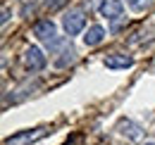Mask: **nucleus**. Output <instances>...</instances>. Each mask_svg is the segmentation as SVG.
Wrapping results in <instances>:
<instances>
[{"mask_svg": "<svg viewBox=\"0 0 155 145\" xmlns=\"http://www.w3.org/2000/svg\"><path fill=\"white\" fill-rule=\"evenodd\" d=\"M24 67H26L29 72H41V69H45V55H43V50L36 48V45L26 48V50H24Z\"/></svg>", "mask_w": 155, "mask_h": 145, "instance_id": "nucleus-3", "label": "nucleus"}, {"mask_svg": "<svg viewBox=\"0 0 155 145\" xmlns=\"http://www.w3.org/2000/svg\"><path fill=\"white\" fill-rule=\"evenodd\" d=\"M60 55H62V57L55 62L58 67H67V64H72V62L77 60V53H74V48H72V45H64V50H62Z\"/></svg>", "mask_w": 155, "mask_h": 145, "instance_id": "nucleus-9", "label": "nucleus"}, {"mask_svg": "<svg viewBox=\"0 0 155 145\" xmlns=\"http://www.w3.org/2000/svg\"><path fill=\"white\" fill-rule=\"evenodd\" d=\"M146 145H155V143H146Z\"/></svg>", "mask_w": 155, "mask_h": 145, "instance_id": "nucleus-12", "label": "nucleus"}, {"mask_svg": "<svg viewBox=\"0 0 155 145\" xmlns=\"http://www.w3.org/2000/svg\"><path fill=\"white\" fill-rule=\"evenodd\" d=\"M127 5H129L131 10H136V12H143V10L150 5V0H127Z\"/></svg>", "mask_w": 155, "mask_h": 145, "instance_id": "nucleus-10", "label": "nucleus"}, {"mask_svg": "<svg viewBox=\"0 0 155 145\" xmlns=\"http://www.w3.org/2000/svg\"><path fill=\"white\" fill-rule=\"evenodd\" d=\"M48 133H53V128L48 126H38V128H29V131H19V133H15V136H10L5 145H31L41 140V138H45Z\"/></svg>", "mask_w": 155, "mask_h": 145, "instance_id": "nucleus-1", "label": "nucleus"}, {"mask_svg": "<svg viewBox=\"0 0 155 145\" xmlns=\"http://www.w3.org/2000/svg\"><path fill=\"white\" fill-rule=\"evenodd\" d=\"M34 36L50 45V43L58 38V36H55V24H53L50 19H38V21L34 24Z\"/></svg>", "mask_w": 155, "mask_h": 145, "instance_id": "nucleus-4", "label": "nucleus"}, {"mask_svg": "<svg viewBox=\"0 0 155 145\" xmlns=\"http://www.w3.org/2000/svg\"><path fill=\"white\" fill-rule=\"evenodd\" d=\"M117 131H119L122 136H127L129 140H141V136H143V128L138 126L136 121H131V119H122V121L117 124Z\"/></svg>", "mask_w": 155, "mask_h": 145, "instance_id": "nucleus-7", "label": "nucleus"}, {"mask_svg": "<svg viewBox=\"0 0 155 145\" xmlns=\"http://www.w3.org/2000/svg\"><path fill=\"white\" fill-rule=\"evenodd\" d=\"M98 12H100L103 17H107L110 21H115V19H119L124 14V2H122V0H100Z\"/></svg>", "mask_w": 155, "mask_h": 145, "instance_id": "nucleus-5", "label": "nucleus"}, {"mask_svg": "<svg viewBox=\"0 0 155 145\" xmlns=\"http://www.w3.org/2000/svg\"><path fill=\"white\" fill-rule=\"evenodd\" d=\"M86 26V14L84 10H67L62 14V29L67 36H79Z\"/></svg>", "mask_w": 155, "mask_h": 145, "instance_id": "nucleus-2", "label": "nucleus"}, {"mask_svg": "<svg viewBox=\"0 0 155 145\" xmlns=\"http://www.w3.org/2000/svg\"><path fill=\"white\" fill-rule=\"evenodd\" d=\"M10 14H12V12H10V7H2V26L10 21Z\"/></svg>", "mask_w": 155, "mask_h": 145, "instance_id": "nucleus-11", "label": "nucleus"}, {"mask_svg": "<svg viewBox=\"0 0 155 145\" xmlns=\"http://www.w3.org/2000/svg\"><path fill=\"white\" fill-rule=\"evenodd\" d=\"M103 38H105V29H103L100 24H93V26H88V31L84 34V43H86L88 48H93V45H100V43H103Z\"/></svg>", "mask_w": 155, "mask_h": 145, "instance_id": "nucleus-8", "label": "nucleus"}, {"mask_svg": "<svg viewBox=\"0 0 155 145\" xmlns=\"http://www.w3.org/2000/svg\"><path fill=\"white\" fill-rule=\"evenodd\" d=\"M131 64H134V57L124 55V53H112L105 57V67L107 69H129Z\"/></svg>", "mask_w": 155, "mask_h": 145, "instance_id": "nucleus-6", "label": "nucleus"}]
</instances>
